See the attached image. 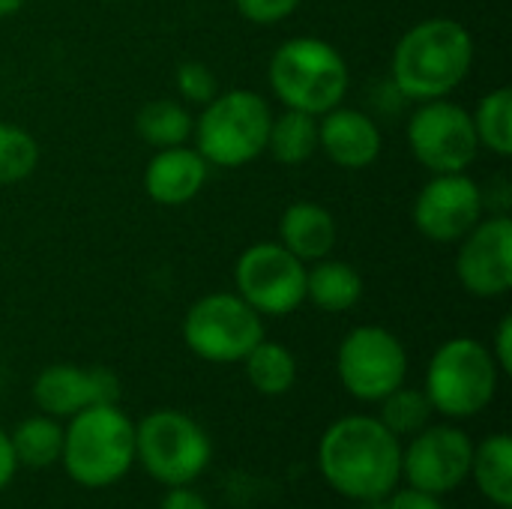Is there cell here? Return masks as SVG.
<instances>
[{
    "mask_svg": "<svg viewBox=\"0 0 512 509\" xmlns=\"http://www.w3.org/2000/svg\"><path fill=\"white\" fill-rule=\"evenodd\" d=\"M318 465L339 495L360 504L384 501L402 480V447L378 417L351 414L324 432Z\"/></svg>",
    "mask_w": 512,
    "mask_h": 509,
    "instance_id": "obj_1",
    "label": "cell"
},
{
    "mask_svg": "<svg viewBox=\"0 0 512 509\" xmlns=\"http://www.w3.org/2000/svg\"><path fill=\"white\" fill-rule=\"evenodd\" d=\"M474 66V36L456 18H426L402 33L393 48L390 75L405 99L429 102L450 96Z\"/></svg>",
    "mask_w": 512,
    "mask_h": 509,
    "instance_id": "obj_2",
    "label": "cell"
},
{
    "mask_svg": "<svg viewBox=\"0 0 512 509\" xmlns=\"http://www.w3.org/2000/svg\"><path fill=\"white\" fill-rule=\"evenodd\" d=\"M267 78L273 96L285 108L315 117L342 105L351 87V72L342 51L318 36L285 39L270 57Z\"/></svg>",
    "mask_w": 512,
    "mask_h": 509,
    "instance_id": "obj_3",
    "label": "cell"
},
{
    "mask_svg": "<svg viewBox=\"0 0 512 509\" xmlns=\"http://www.w3.org/2000/svg\"><path fill=\"white\" fill-rule=\"evenodd\" d=\"M60 462L84 489L114 486L135 462V423L117 405H90L72 414Z\"/></svg>",
    "mask_w": 512,
    "mask_h": 509,
    "instance_id": "obj_4",
    "label": "cell"
},
{
    "mask_svg": "<svg viewBox=\"0 0 512 509\" xmlns=\"http://www.w3.org/2000/svg\"><path fill=\"white\" fill-rule=\"evenodd\" d=\"M273 111L255 90H219L195 117V150L216 168H240L267 150Z\"/></svg>",
    "mask_w": 512,
    "mask_h": 509,
    "instance_id": "obj_5",
    "label": "cell"
},
{
    "mask_svg": "<svg viewBox=\"0 0 512 509\" xmlns=\"http://www.w3.org/2000/svg\"><path fill=\"white\" fill-rule=\"evenodd\" d=\"M501 369L492 357V351L468 336H456L444 342L426 369V399L432 411L465 420L486 411L498 393Z\"/></svg>",
    "mask_w": 512,
    "mask_h": 509,
    "instance_id": "obj_6",
    "label": "cell"
},
{
    "mask_svg": "<svg viewBox=\"0 0 512 509\" xmlns=\"http://www.w3.org/2000/svg\"><path fill=\"white\" fill-rule=\"evenodd\" d=\"M135 459L156 483L189 486L207 471L213 444L189 414L162 408L135 423Z\"/></svg>",
    "mask_w": 512,
    "mask_h": 509,
    "instance_id": "obj_7",
    "label": "cell"
},
{
    "mask_svg": "<svg viewBox=\"0 0 512 509\" xmlns=\"http://www.w3.org/2000/svg\"><path fill=\"white\" fill-rule=\"evenodd\" d=\"M261 339L264 321L237 291L204 294L183 318V342L207 363H243Z\"/></svg>",
    "mask_w": 512,
    "mask_h": 509,
    "instance_id": "obj_8",
    "label": "cell"
},
{
    "mask_svg": "<svg viewBox=\"0 0 512 509\" xmlns=\"http://www.w3.org/2000/svg\"><path fill=\"white\" fill-rule=\"evenodd\" d=\"M336 375L357 402H381L405 384L408 354L396 333L378 324L354 327L336 354Z\"/></svg>",
    "mask_w": 512,
    "mask_h": 509,
    "instance_id": "obj_9",
    "label": "cell"
},
{
    "mask_svg": "<svg viewBox=\"0 0 512 509\" xmlns=\"http://www.w3.org/2000/svg\"><path fill=\"white\" fill-rule=\"evenodd\" d=\"M408 147L411 156L432 174L468 171L480 153L471 111L447 96L420 102L408 120Z\"/></svg>",
    "mask_w": 512,
    "mask_h": 509,
    "instance_id": "obj_10",
    "label": "cell"
},
{
    "mask_svg": "<svg viewBox=\"0 0 512 509\" xmlns=\"http://www.w3.org/2000/svg\"><path fill=\"white\" fill-rule=\"evenodd\" d=\"M237 294L270 318H285L306 303V264L282 243H252L234 264Z\"/></svg>",
    "mask_w": 512,
    "mask_h": 509,
    "instance_id": "obj_11",
    "label": "cell"
},
{
    "mask_svg": "<svg viewBox=\"0 0 512 509\" xmlns=\"http://www.w3.org/2000/svg\"><path fill=\"white\" fill-rule=\"evenodd\" d=\"M483 213V189L465 171L432 174L411 207L414 228L432 243H459L483 219Z\"/></svg>",
    "mask_w": 512,
    "mask_h": 509,
    "instance_id": "obj_12",
    "label": "cell"
},
{
    "mask_svg": "<svg viewBox=\"0 0 512 509\" xmlns=\"http://www.w3.org/2000/svg\"><path fill=\"white\" fill-rule=\"evenodd\" d=\"M474 441L456 426H426L402 450V477L411 489L450 495L471 477Z\"/></svg>",
    "mask_w": 512,
    "mask_h": 509,
    "instance_id": "obj_13",
    "label": "cell"
},
{
    "mask_svg": "<svg viewBox=\"0 0 512 509\" xmlns=\"http://www.w3.org/2000/svg\"><path fill=\"white\" fill-rule=\"evenodd\" d=\"M459 285L480 300L504 297L512 288V222L507 213L483 216L456 252Z\"/></svg>",
    "mask_w": 512,
    "mask_h": 509,
    "instance_id": "obj_14",
    "label": "cell"
},
{
    "mask_svg": "<svg viewBox=\"0 0 512 509\" xmlns=\"http://www.w3.org/2000/svg\"><path fill=\"white\" fill-rule=\"evenodd\" d=\"M33 399L48 417H72L90 405H117L120 381L111 369L102 366H72L54 363L45 366L33 381Z\"/></svg>",
    "mask_w": 512,
    "mask_h": 509,
    "instance_id": "obj_15",
    "label": "cell"
},
{
    "mask_svg": "<svg viewBox=\"0 0 512 509\" xmlns=\"http://www.w3.org/2000/svg\"><path fill=\"white\" fill-rule=\"evenodd\" d=\"M318 147L333 165L345 171H363L381 156L384 138L366 111L336 105L318 117Z\"/></svg>",
    "mask_w": 512,
    "mask_h": 509,
    "instance_id": "obj_16",
    "label": "cell"
},
{
    "mask_svg": "<svg viewBox=\"0 0 512 509\" xmlns=\"http://www.w3.org/2000/svg\"><path fill=\"white\" fill-rule=\"evenodd\" d=\"M210 177L207 159L186 144L156 150L144 168V192L162 207H180L198 198Z\"/></svg>",
    "mask_w": 512,
    "mask_h": 509,
    "instance_id": "obj_17",
    "label": "cell"
},
{
    "mask_svg": "<svg viewBox=\"0 0 512 509\" xmlns=\"http://www.w3.org/2000/svg\"><path fill=\"white\" fill-rule=\"evenodd\" d=\"M336 237L339 231L333 213L315 201H294L279 219V243L303 264L327 258L336 246Z\"/></svg>",
    "mask_w": 512,
    "mask_h": 509,
    "instance_id": "obj_18",
    "label": "cell"
},
{
    "mask_svg": "<svg viewBox=\"0 0 512 509\" xmlns=\"http://www.w3.org/2000/svg\"><path fill=\"white\" fill-rule=\"evenodd\" d=\"M306 300L330 315L348 312L363 300V276L348 261L321 258L306 267Z\"/></svg>",
    "mask_w": 512,
    "mask_h": 509,
    "instance_id": "obj_19",
    "label": "cell"
},
{
    "mask_svg": "<svg viewBox=\"0 0 512 509\" xmlns=\"http://www.w3.org/2000/svg\"><path fill=\"white\" fill-rule=\"evenodd\" d=\"M471 477L477 489L495 504L512 507V438L489 435L471 456Z\"/></svg>",
    "mask_w": 512,
    "mask_h": 509,
    "instance_id": "obj_20",
    "label": "cell"
},
{
    "mask_svg": "<svg viewBox=\"0 0 512 509\" xmlns=\"http://www.w3.org/2000/svg\"><path fill=\"white\" fill-rule=\"evenodd\" d=\"M192 126H195V117L186 111V105L174 99H150L135 114L138 138L156 150L186 144L192 138Z\"/></svg>",
    "mask_w": 512,
    "mask_h": 509,
    "instance_id": "obj_21",
    "label": "cell"
},
{
    "mask_svg": "<svg viewBox=\"0 0 512 509\" xmlns=\"http://www.w3.org/2000/svg\"><path fill=\"white\" fill-rule=\"evenodd\" d=\"M267 150L282 165H303L318 153V117L285 108L270 123Z\"/></svg>",
    "mask_w": 512,
    "mask_h": 509,
    "instance_id": "obj_22",
    "label": "cell"
},
{
    "mask_svg": "<svg viewBox=\"0 0 512 509\" xmlns=\"http://www.w3.org/2000/svg\"><path fill=\"white\" fill-rule=\"evenodd\" d=\"M9 441H12V453L18 465L42 471V468H51L63 453V426L57 423V417H48V414L27 417L18 423Z\"/></svg>",
    "mask_w": 512,
    "mask_h": 509,
    "instance_id": "obj_23",
    "label": "cell"
},
{
    "mask_svg": "<svg viewBox=\"0 0 512 509\" xmlns=\"http://www.w3.org/2000/svg\"><path fill=\"white\" fill-rule=\"evenodd\" d=\"M243 363H246L249 384L264 396H285L297 381V357L279 342L261 339L243 357Z\"/></svg>",
    "mask_w": 512,
    "mask_h": 509,
    "instance_id": "obj_24",
    "label": "cell"
},
{
    "mask_svg": "<svg viewBox=\"0 0 512 509\" xmlns=\"http://www.w3.org/2000/svg\"><path fill=\"white\" fill-rule=\"evenodd\" d=\"M474 117V129H477V141L480 147H486L489 153L507 159L512 153V90L510 87H498L489 90L477 111H471Z\"/></svg>",
    "mask_w": 512,
    "mask_h": 509,
    "instance_id": "obj_25",
    "label": "cell"
},
{
    "mask_svg": "<svg viewBox=\"0 0 512 509\" xmlns=\"http://www.w3.org/2000/svg\"><path fill=\"white\" fill-rule=\"evenodd\" d=\"M432 405L426 399L423 390H411V387H399L390 396L381 399V423L399 438V435H417L420 429L429 426L432 420Z\"/></svg>",
    "mask_w": 512,
    "mask_h": 509,
    "instance_id": "obj_26",
    "label": "cell"
},
{
    "mask_svg": "<svg viewBox=\"0 0 512 509\" xmlns=\"http://www.w3.org/2000/svg\"><path fill=\"white\" fill-rule=\"evenodd\" d=\"M39 165V144L36 138L15 126L0 120V186L27 180Z\"/></svg>",
    "mask_w": 512,
    "mask_h": 509,
    "instance_id": "obj_27",
    "label": "cell"
},
{
    "mask_svg": "<svg viewBox=\"0 0 512 509\" xmlns=\"http://www.w3.org/2000/svg\"><path fill=\"white\" fill-rule=\"evenodd\" d=\"M174 84H177V93L183 96V102H192V105H201V108L219 93L216 72L201 60L180 63L177 72H174Z\"/></svg>",
    "mask_w": 512,
    "mask_h": 509,
    "instance_id": "obj_28",
    "label": "cell"
},
{
    "mask_svg": "<svg viewBox=\"0 0 512 509\" xmlns=\"http://www.w3.org/2000/svg\"><path fill=\"white\" fill-rule=\"evenodd\" d=\"M303 0H234L237 12L249 21V24H258V27H270V24H279L285 21L288 15L297 12Z\"/></svg>",
    "mask_w": 512,
    "mask_h": 509,
    "instance_id": "obj_29",
    "label": "cell"
},
{
    "mask_svg": "<svg viewBox=\"0 0 512 509\" xmlns=\"http://www.w3.org/2000/svg\"><path fill=\"white\" fill-rule=\"evenodd\" d=\"M387 509H447L441 504L438 495H429V492H420V489H402V492H390L387 495Z\"/></svg>",
    "mask_w": 512,
    "mask_h": 509,
    "instance_id": "obj_30",
    "label": "cell"
},
{
    "mask_svg": "<svg viewBox=\"0 0 512 509\" xmlns=\"http://www.w3.org/2000/svg\"><path fill=\"white\" fill-rule=\"evenodd\" d=\"M492 357L501 369V375H510L512 372V318L504 315L498 330H495V345H492Z\"/></svg>",
    "mask_w": 512,
    "mask_h": 509,
    "instance_id": "obj_31",
    "label": "cell"
},
{
    "mask_svg": "<svg viewBox=\"0 0 512 509\" xmlns=\"http://www.w3.org/2000/svg\"><path fill=\"white\" fill-rule=\"evenodd\" d=\"M162 509H210V504L189 486H171V492L162 501Z\"/></svg>",
    "mask_w": 512,
    "mask_h": 509,
    "instance_id": "obj_32",
    "label": "cell"
},
{
    "mask_svg": "<svg viewBox=\"0 0 512 509\" xmlns=\"http://www.w3.org/2000/svg\"><path fill=\"white\" fill-rule=\"evenodd\" d=\"M15 468H18V462H15V453H12V441H9V435L0 429V492L12 483Z\"/></svg>",
    "mask_w": 512,
    "mask_h": 509,
    "instance_id": "obj_33",
    "label": "cell"
},
{
    "mask_svg": "<svg viewBox=\"0 0 512 509\" xmlns=\"http://www.w3.org/2000/svg\"><path fill=\"white\" fill-rule=\"evenodd\" d=\"M21 6H24V0H0V18H9V15H15Z\"/></svg>",
    "mask_w": 512,
    "mask_h": 509,
    "instance_id": "obj_34",
    "label": "cell"
},
{
    "mask_svg": "<svg viewBox=\"0 0 512 509\" xmlns=\"http://www.w3.org/2000/svg\"><path fill=\"white\" fill-rule=\"evenodd\" d=\"M102 3H120V0H102Z\"/></svg>",
    "mask_w": 512,
    "mask_h": 509,
    "instance_id": "obj_35",
    "label": "cell"
},
{
    "mask_svg": "<svg viewBox=\"0 0 512 509\" xmlns=\"http://www.w3.org/2000/svg\"><path fill=\"white\" fill-rule=\"evenodd\" d=\"M498 509H512V507H498Z\"/></svg>",
    "mask_w": 512,
    "mask_h": 509,
    "instance_id": "obj_36",
    "label": "cell"
}]
</instances>
